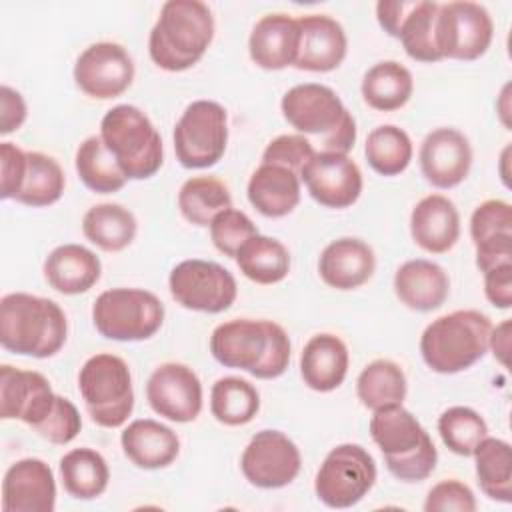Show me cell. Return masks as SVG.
Here are the masks:
<instances>
[{"instance_id": "51", "label": "cell", "mask_w": 512, "mask_h": 512, "mask_svg": "<svg viewBox=\"0 0 512 512\" xmlns=\"http://www.w3.org/2000/svg\"><path fill=\"white\" fill-rule=\"evenodd\" d=\"M414 0H380L376 4V18L378 24L384 28V32H388L392 38L398 36L400 24L404 20V16L408 14V10L412 8Z\"/></svg>"}, {"instance_id": "29", "label": "cell", "mask_w": 512, "mask_h": 512, "mask_svg": "<svg viewBox=\"0 0 512 512\" xmlns=\"http://www.w3.org/2000/svg\"><path fill=\"white\" fill-rule=\"evenodd\" d=\"M44 278L60 294L88 292L102 274L100 258L80 244L56 246L44 260Z\"/></svg>"}, {"instance_id": "15", "label": "cell", "mask_w": 512, "mask_h": 512, "mask_svg": "<svg viewBox=\"0 0 512 512\" xmlns=\"http://www.w3.org/2000/svg\"><path fill=\"white\" fill-rule=\"evenodd\" d=\"M308 194L326 208L342 210L352 206L362 192V172L358 164L340 152L316 150L300 170Z\"/></svg>"}, {"instance_id": "34", "label": "cell", "mask_w": 512, "mask_h": 512, "mask_svg": "<svg viewBox=\"0 0 512 512\" xmlns=\"http://www.w3.org/2000/svg\"><path fill=\"white\" fill-rule=\"evenodd\" d=\"M64 186V170L52 156L42 152H26L24 170L12 200L32 208L50 206L60 200Z\"/></svg>"}, {"instance_id": "44", "label": "cell", "mask_w": 512, "mask_h": 512, "mask_svg": "<svg viewBox=\"0 0 512 512\" xmlns=\"http://www.w3.org/2000/svg\"><path fill=\"white\" fill-rule=\"evenodd\" d=\"M208 228H210V238L216 250H220L224 256H230V258L236 256V252L248 238L258 234V228L250 220V216L236 208H228L216 214Z\"/></svg>"}, {"instance_id": "24", "label": "cell", "mask_w": 512, "mask_h": 512, "mask_svg": "<svg viewBox=\"0 0 512 512\" xmlns=\"http://www.w3.org/2000/svg\"><path fill=\"white\" fill-rule=\"evenodd\" d=\"M412 240L430 254H444L458 242L460 214L442 194L424 196L410 214Z\"/></svg>"}, {"instance_id": "23", "label": "cell", "mask_w": 512, "mask_h": 512, "mask_svg": "<svg viewBox=\"0 0 512 512\" xmlns=\"http://www.w3.org/2000/svg\"><path fill=\"white\" fill-rule=\"evenodd\" d=\"M376 268L374 250L360 238L332 240L320 254L318 274L326 286L354 290L366 284Z\"/></svg>"}, {"instance_id": "31", "label": "cell", "mask_w": 512, "mask_h": 512, "mask_svg": "<svg viewBox=\"0 0 512 512\" xmlns=\"http://www.w3.org/2000/svg\"><path fill=\"white\" fill-rule=\"evenodd\" d=\"M64 490L76 500H94L108 488L110 470L104 456L92 448H74L58 464Z\"/></svg>"}, {"instance_id": "36", "label": "cell", "mask_w": 512, "mask_h": 512, "mask_svg": "<svg viewBox=\"0 0 512 512\" xmlns=\"http://www.w3.org/2000/svg\"><path fill=\"white\" fill-rule=\"evenodd\" d=\"M480 490L496 502H512V448L506 440L486 436L474 450Z\"/></svg>"}, {"instance_id": "35", "label": "cell", "mask_w": 512, "mask_h": 512, "mask_svg": "<svg viewBox=\"0 0 512 512\" xmlns=\"http://www.w3.org/2000/svg\"><path fill=\"white\" fill-rule=\"evenodd\" d=\"M240 272L256 284H278L290 272L288 248L270 236L254 234L234 256Z\"/></svg>"}, {"instance_id": "33", "label": "cell", "mask_w": 512, "mask_h": 512, "mask_svg": "<svg viewBox=\"0 0 512 512\" xmlns=\"http://www.w3.org/2000/svg\"><path fill=\"white\" fill-rule=\"evenodd\" d=\"M138 224L122 204L102 202L86 210L82 218L84 236L104 252H120L132 244Z\"/></svg>"}, {"instance_id": "50", "label": "cell", "mask_w": 512, "mask_h": 512, "mask_svg": "<svg viewBox=\"0 0 512 512\" xmlns=\"http://www.w3.org/2000/svg\"><path fill=\"white\" fill-rule=\"evenodd\" d=\"M26 102L22 94L6 84L0 88V132L10 134L18 130L26 120Z\"/></svg>"}, {"instance_id": "26", "label": "cell", "mask_w": 512, "mask_h": 512, "mask_svg": "<svg viewBox=\"0 0 512 512\" xmlns=\"http://www.w3.org/2000/svg\"><path fill=\"white\" fill-rule=\"evenodd\" d=\"M120 444L124 456L136 468L144 470L166 468L176 460L180 452V440L176 432L152 418L130 422L120 434Z\"/></svg>"}, {"instance_id": "17", "label": "cell", "mask_w": 512, "mask_h": 512, "mask_svg": "<svg viewBox=\"0 0 512 512\" xmlns=\"http://www.w3.org/2000/svg\"><path fill=\"white\" fill-rule=\"evenodd\" d=\"M146 400L158 416L170 422H192L202 410L200 378L186 364H160L146 382Z\"/></svg>"}, {"instance_id": "32", "label": "cell", "mask_w": 512, "mask_h": 512, "mask_svg": "<svg viewBox=\"0 0 512 512\" xmlns=\"http://www.w3.org/2000/svg\"><path fill=\"white\" fill-rule=\"evenodd\" d=\"M364 102L380 112H394L402 108L414 90L412 74L396 60H384L366 70L362 78Z\"/></svg>"}, {"instance_id": "28", "label": "cell", "mask_w": 512, "mask_h": 512, "mask_svg": "<svg viewBox=\"0 0 512 512\" xmlns=\"http://www.w3.org/2000/svg\"><path fill=\"white\" fill-rule=\"evenodd\" d=\"M348 348L336 334H314L300 354V376L310 390L332 392L348 374Z\"/></svg>"}, {"instance_id": "39", "label": "cell", "mask_w": 512, "mask_h": 512, "mask_svg": "<svg viewBox=\"0 0 512 512\" xmlns=\"http://www.w3.org/2000/svg\"><path fill=\"white\" fill-rule=\"evenodd\" d=\"M180 214L194 226H210L216 214L232 208V196L214 176L188 178L178 190Z\"/></svg>"}, {"instance_id": "12", "label": "cell", "mask_w": 512, "mask_h": 512, "mask_svg": "<svg viewBox=\"0 0 512 512\" xmlns=\"http://www.w3.org/2000/svg\"><path fill=\"white\" fill-rule=\"evenodd\" d=\"M492 38L494 22L484 6L468 0L438 6L434 42L440 58L476 60L486 54Z\"/></svg>"}, {"instance_id": "13", "label": "cell", "mask_w": 512, "mask_h": 512, "mask_svg": "<svg viewBox=\"0 0 512 512\" xmlns=\"http://www.w3.org/2000/svg\"><path fill=\"white\" fill-rule=\"evenodd\" d=\"M168 288L182 308L206 314H220L228 310L238 296V286L230 270L218 262L200 258L176 264L170 270Z\"/></svg>"}, {"instance_id": "45", "label": "cell", "mask_w": 512, "mask_h": 512, "mask_svg": "<svg viewBox=\"0 0 512 512\" xmlns=\"http://www.w3.org/2000/svg\"><path fill=\"white\" fill-rule=\"evenodd\" d=\"M82 430V418L78 408L64 396H56V402L48 416L34 428V432L50 444H68Z\"/></svg>"}, {"instance_id": "22", "label": "cell", "mask_w": 512, "mask_h": 512, "mask_svg": "<svg viewBox=\"0 0 512 512\" xmlns=\"http://www.w3.org/2000/svg\"><path fill=\"white\" fill-rule=\"evenodd\" d=\"M298 20V52L294 68L306 72H330L342 64L348 50L340 22L326 14H306Z\"/></svg>"}, {"instance_id": "9", "label": "cell", "mask_w": 512, "mask_h": 512, "mask_svg": "<svg viewBox=\"0 0 512 512\" xmlns=\"http://www.w3.org/2000/svg\"><path fill=\"white\" fill-rule=\"evenodd\" d=\"M92 322L100 336L108 340L140 342L160 330L164 304L150 290L110 288L94 300Z\"/></svg>"}, {"instance_id": "7", "label": "cell", "mask_w": 512, "mask_h": 512, "mask_svg": "<svg viewBox=\"0 0 512 512\" xmlns=\"http://www.w3.org/2000/svg\"><path fill=\"white\" fill-rule=\"evenodd\" d=\"M100 138L128 180L150 178L162 166V138L150 118L132 104H118L104 114Z\"/></svg>"}, {"instance_id": "46", "label": "cell", "mask_w": 512, "mask_h": 512, "mask_svg": "<svg viewBox=\"0 0 512 512\" xmlns=\"http://www.w3.org/2000/svg\"><path fill=\"white\" fill-rule=\"evenodd\" d=\"M316 154L314 144L302 134H282L268 142L262 152L264 164H278L294 170L300 176V170Z\"/></svg>"}, {"instance_id": "1", "label": "cell", "mask_w": 512, "mask_h": 512, "mask_svg": "<svg viewBox=\"0 0 512 512\" xmlns=\"http://www.w3.org/2000/svg\"><path fill=\"white\" fill-rule=\"evenodd\" d=\"M210 352L226 368H238L254 378L272 380L288 368L290 338L272 320L234 318L214 328Z\"/></svg>"}, {"instance_id": "5", "label": "cell", "mask_w": 512, "mask_h": 512, "mask_svg": "<svg viewBox=\"0 0 512 512\" xmlns=\"http://www.w3.org/2000/svg\"><path fill=\"white\" fill-rule=\"evenodd\" d=\"M280 110L302 136L320 138L322 150L348 154L354 148V116L332 88L316 82L296 84L282 96Z\"/></svg>"}, {"instance_id": "40", "label": "cell", "mask_w": 512, "mask_h": 512, "mask_svg": "<svg viewBox=\"0 0 512 512\" xmlns=\"http://www.w3.org/2000/svg\"><path fill=\"white\" fill-rule=\"evenodd\" d=\"M260 410L258 390L244 378L224 376L212 384L210 412L224 426H244Z\"/></svg>"}, {"instance_id": "42", "label": "cell", "mask_w": 512, "mask_h": 512, "mask_svg": "<svg viewBox=\"0 0 512 512\" xmlns=\"http://www.w3.org/2000/svg\"><path fill=\"white\" fill-rule=\"evenodd\" d=\"M438 2L432 0H414L412 8L404 16L398 40L404 46V52L418 62H438L442 60L436 42H434V24L438 14Z\"/></svg>"}, {"instance_id": "3", "label": "cell", "mask_w": 512, "mask_h": 512, "mask_svg": "<svg viewBox=\"0 0 512 512\" xmlns=\"http://www.w3.org/2000/svg\"><path fill=\"white\" fill-rule=\"evenodd\" d=\"M66 336V314L54 300L28 292H10L0 300V344L8 352L50 358Z\"/></svg>"}, {"instance_id": "41", "label": "cell", "mask_w": 512, "mask_h": 512, "mask_svg": "<svg viewBox=\"0 0 512 512\" xmlns=\"http://www.w3.org/2000/svg\"><path fill=\"white\" fill-rule=\"evenodd\" d=\"M412 152L414 148L410 136L394 124L376 126L364 144V154L370 168L382 176L402 174L412 160Z\"/></svg>"}, {"instance_id": "48", "label": "cell", "mask_w": 512, "mask_h": 512, "mask_svg": "<svg viewBox=\"0 0 512 512\" xmlns=\"http://www.w3.org/2000/svg\"><path fill=\"white\" fill-rule=\"evenodd\" d=\"M26 152L20 150L12 142L0 144V196L2 200L14 198L18 190V182L24 170Z\"/></svg>"}, {"instance_id": "6", "label": "cell", "mask_w": 512, "mask_h": 512, "mask_svg": "<svg viewBox=\"0 0 512 512\" xmlns=\"http://www.w3.org/2000/svg\"><path fill=\"white\" fill-rule=\"evenodd\" d=\"M492 322L478 310H456L432 320L420 336V354L438 374L468 370L488 352Z\"/></svg>"}, {"instance_id": "38", "label": "cell", "mask_w": 512, "mask_h": 512, "mask_svg": "<svg viewBox=\"0 0 512 512\" xmlns=\"http://www.w3.org/2000/svg\"><path fill=\"white\" fill-rule=\"evenodd\" d=\"M74 166L82 184L96 194L118 192L128 182L118 162L102 142L100 134L88 136L80 142L74 156Z\"/></svg>"}, {"instance_id": "37", "label": "cell", "mask_w": 512, "mask_h": 512, "mask_svg": "<svg viewBox=\"0 0 512 512\" xmlns=\"http://www.w3.org/2000/svg\"><path fill=\"white\" fill-rule=\"evenodd\" d=\"M406 374L404 370L386 358L370 362L356 380V394L362 406L368 410H380L398 406L406 398Z\"/></svg>"}, {"instance_id": "21", "label": "cell", "mask_w": 512, "mask_h": 512, "mask_svg": "<svg viewBox=\"0 0 512 512\" xmlns=\"http://www.w3.org/2000/svg\"><path fill=\"white\" fill-rule=\"evenodd\" d=\"M470 238L482 274L512 264V206L498 198L478 204L470 216Z\"/></svg>"}, {"instance_id": "43", "label": "cell", "mask_w": 512, "mask_h": 512, "mask_svg": "<svg viewBox=\"0 0 512 512\" xmlns=\"http://www.w3.org/2000/svg\"><path fill=\"white\" fill-rule=\"evenodd\" d=\"M438 434L450 452L472 456L476 446L488 436V426L476 410L468 406H452L440 414Z\"/></svg>"}, {"instance_id": "2", "label": "cell", "mask_w": 512, "mask_h": 512, "mask_svg": "<svg viewBox=\"0 0 512 512\" xmlns=\"http://www.w3.org/2000/svg\"><path fill=\"white\" fill-rule=\"evenodd\" d=\"M214 38V16L200 0H168L150 30L148 52L166 72L192 68Z\"/></svg>"}, {"instance_id": "25", "label": "cell", "mask_w": 512, "mask_h": 512, "mask_svg": "<svg viewBox=\"0 0 512 512\" xmlns=\"http://www.w3.org/2000/svg\"><path fill=\"white\" fill-rule=\"evenodd\" d=\"M298 20L276 12L262 16L248 38V52L256 66L264 70H282L294 66L298 52Z\"/></svg>"}, {"instance_id": "11", "label": "cell", "mask_w": 512, "mask_h": 512, "mask_svg": "<svg viewBox=\"0 0 512 512\" xmlns=\"http://www.w3.org/2000/svg\"><path fill=\"white\" fill-rule=\"evenodd\" d=\"M376 482V462L360 444H338L320 464L314 492L328 508H350L358 504Z\"/></svg>"}, {"instance_id": "20", "label": "cell", "mask_w": 512, "mask_h": 512, "mask_svg": "<svg viewBox=\"0 0 512 512\" xmlns=\"http://www.w3.org/2000/svg\"><path fill=\"white\" fill-rule=\"evenodd\" d=\"M56 482L52 468L40 458L14 462L2 480L4 512H54Z\"/></svg>"}, {"instance_id": "52", "label": "cell", "mask_w": 512, "mask_h": 512, "mask_svg": "<svg viewBox=\"0 0 512 512\" xmlns=\"http://www.w3.org/2000/svg\"><path fill=\"white\" fill-rule=\"evenodd\" d=\"M510 326H512V322H510V320L500 322L496 328L492 326L490 340H488V350H492L494 358H496L502 366H506V364H508V352H510Z\"/></svg>"}, {"instance_id": "8", "label": "cell", "mask_w": 512, "mask_h": 512, "mask_svg": "<svg viewBox=\"0 0 512 512\" xmlns=\"http://www.w3.org/2000/svg\"><path fill=\"white\" fill-rule=\"evenodd\" d=\"M78 392L94 424L120 428L134 410V388L128 364L116 354H94L78 372Z\"/></svg>"}, {"instance_id": "30", "label": "cell", "mask_w": 512, "mask_h": 512, "mask_svg": "<svg viewBox=\"0 0 512 512\" xmlns=\"http://www.w3.org/2000/svg\"><path fill=\"white\" fill-rule=\"evenodd\" d=\"M248 202L266 218L288 216L300 202V176L278 164H260L246 188Z\"/></svg>"}, {"instance_id": "27", "label": "cell", "mask_w": 512, "mask_h": 512, "mask_svg": "<svg viewBox=\"0 0 512 512\" xmlns=\"http://www.w3.org/2000/svg\"><path fill=\"white\" fill-rule=\"evenodd\" d=\"M398 300L416 312L438 310L450 292V280L442 266L432 260L416 258L404 262L394 274Z\"/></svg>"}, {"instance_id": "10", "label": "cell", "mask_w": 512, "mask_h": 512, "mask_svg": "<svg viewBox=\"0 0 512 512\" xmlns=\"http://www.w3.org/2000/svg\"><path fill=\"white\" fill-rule=\"evenodd\" d=\"M176 160L190 170L214 166L226 152L228 116L214 100H194L174 126Z\"/></svg>"}, {"instance_id": "4", "label": "cell", "mask_w": 512, "mask_h": 512, "mask_svg": "<svg viewBox=\"0 0 512 512\" xmlns=\"http://www.w3.org/2000/svg\"><path fill=\"white\" fill-rule=\"evenodd\" d=\"M370 436L394 478L402 482H422L434 472L438 450L416 416L402 404L374 410Z\"/></svg>"}, {"instance_id": "16", "label": "cell", "mask_w": 512, "mask_h": 512, "mask_svg": "<svg viewBox=\"0 0 512 512\" xmlns=\"http://www.w3.org/2000/svg\"><path fill=\"white\" fill-rule=\"evenodd\" d=\"M134 80V62L116 42H96L80 52L74 64V82L90 98L110 100L128 90Z\"/></svg>"}, {"instance_id": "49", "label": "cell", "mask_w": 512, "mask_h": 512, "mask_svg": "<svg viewBox=\"0 0 512 512\" xmlns=\"http://www.w3.org/2000/svg\"><path fill=\"white\" fill-rule=\"evenodd\" d=\"M484 294L488 302L500 310H508L512 306V264L484 272Z\"/></svg>"}, {"instance_id": "47", "label": "cell", "mask_w": 512, "mask_h": 512, "mask_svg": "<svg viewBox=\"0 0 512 512\" xmlns=\"http://www.w3.org/2000/svg\"><path fill=\"white\" fill-rule=\"evenodd\" d=\"M426 512H474L476 510V496L460 480H442L428 490L424 500Z\"/></svg>"}, {"instance_id": "19", "label": "cell", "mask_w": 512, "mask_h": 512, "mask_svg": "<svg viewBox=\"0 0 512 512\" xmlns=\"http://www.w3.org/2000/svg\"><path fill=\"white\" fill-rule=\"evenodd\" d=\"M422 176L436 188L448 190L466 180L472 166V146L456 128H436L420 144Z\"/></svg>"}, {"instance_id": "14", "label": "cell", "mask_w": 512, "mask_h": 512, "mask_svg": "<svg viewBox=\"0 0 512 512\" xmlns=\"http://www.w3.org/2000/svg\"><path fill=\"white\" fill-rule=\"evenodd\" d=\"M302 456L298 446L280 430H260L246 444L240 470L244 478L262 490L288 486L300 472Z\"/></svg>"}, {"instance_id": "18", "label": "cell", "mask_w": 512, "mask_h": 512, "mask_svg": "<svg viewBox=\"0 0 512 512\" xmlns=\"http://www.w3.org/2000/svg\"><path fill=\"white\" fill-rule=\"evenodd\" d=\"M56 396L50 382L34 370L0 366V418L22 420L32 430L48 416Z\"/></svg>"}]
</instances>
